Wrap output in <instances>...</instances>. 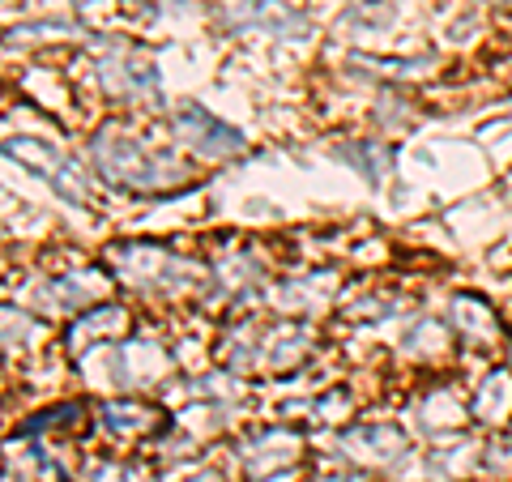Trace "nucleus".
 Instances as JSON below:
<instances>
[]
</instances>
